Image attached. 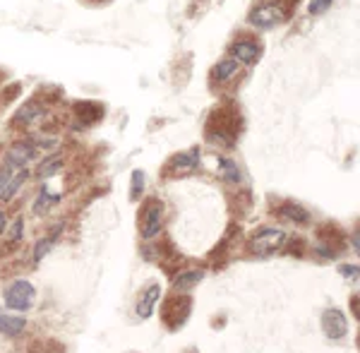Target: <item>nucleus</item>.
I'll return each instance as SVG.
<instances>
[{
    "label": "nucleus",
    "mask_w": 360,
    "mask_h": 353,
    "mask_svg": "<svg viewBox=\"0 0 360 353\" xmlns=\"http://www.w3.org/2000/svg\"><path fill=\"white\" fill-rule=\"evenodd\" d=\"M144 193V173L142 171H135L132 173V188H130V198L132 200H139V195Z\"/></svg>",
    "instance_id": "nucleus-23"
},
{
    "label": "nucleus",
    "mask_w": 360,
    "mask_h": 353,
    "mask_svg": "<svg viewBox=\"0 0 360 353\" xmlns=\"http://www.w3.org/2000/svg\"><path fill=\"white\" fill-rule=\"evenodd\" d=\"M75 111H77V115L84 120V123H94V120H98V115L103 113V108L94 101H82V103H77Z\"/></svg>",
    "instance_id": "nucleus-16"
},
{
    "label": "nucleus",
    "mask_w": 360,
    "mask_h": 353,
    "mask_svg": "<svg viewBox=\"0 0 360 353\" xmlns=\"http://www.w3.org/2000/svg\"><path fill=\"white\" fill-rule=\"evenodd\" d=\"M27 327L25 317H10L5 315V312H0V332L8 334V337H17V334H22Z\"/></svg>",
    "instance_id": "nucleus-12"
},
{
    "label": "nucleus",
    "mask_w": 360,
    "mask_h": 353,
    "mask_svg": "<svg viewBox=\"0 0 360 353\" xmlns=\"http://www.w3.org/2000/svg\"><path fill=\"white\" fill-rule=\"evenodd\" d=\"M10 178H13V169H10V166H3V169H0V193H3L5 185L10 183Z\"/></svg>",
    "instance_id": "nucleus-26"
},
{
    "label": "nucleus",
    "mask_w": 360,
    "mask_h": 353,
    "mask_svg": "<svg viewBox=\"0 0 360 353\" xmlns=\"http://www.w3.org/2000/svg\"><path fill=\"white\" fill-rule=\"evenodd\" d=\"M63 169V159L60 156H53V159H49L46 164L39 166V176L41 178H49V176H53V173H58Z\"/></svg>",
    "instance_id": "nucleus-21"
},
{
    "label": "nucleus",
    "mask_w": 360,
    "mask_h": 353,
    "mask_svg": "<svg viewBox=\"0 0 360 353\" xmlns=\"http://www.w3.org/2000/svg\"><path fill=\"white\" fill-rule=\"evenodd\" d=\"M27 178H29V171H27V169H20L17 173H13V178H10V183L5 185V190H3V193H0V200H5V202L13 200V195L17 193V188H20V185L25 183Z\"/></svg>",
    "instance_id": "nucleus-17"
},
{
    "label": "nucleus",
    "mask_w": 360,
    "mask_h": 353,
    "mask_svg": "<svg viewBox=\"0 0 360 353\" xmlns=\"http://www.w3.org/2000/svg\"><path fill=\"white\" fill-rule=\"evenodd\" d=\"M236 72H238V60H236V58H226V60L217 63L212 77L217 79V82H226V79H231Z\"/></svg>",
    "instance_id": "nucleus-13"
},
{
    "label": "nucleus",
    "mask_w": 360,
    "mask_h": 353,
    "mask_svg": "<svg viewBox=\"0 0 360 353\" xmlns=\"http://www.w3.org/2000/svg\"><path fill=\"white\" fill-rule=\"evenodd\" d=\"M60 202V195H51L49 190H44L41 195H39V200L34 202V214H41V212H49L51 207L58 205Z\"/></svg>",
    "instance_id": "nucleus-18"
},
{
    "label": "nucleus",
    "mask_w": 360,
    "mask_h": 353,
    "mask_svg": "<svg viewBox=\"0 0 360 353\" xmlns=\"http://www.w3.org/2000/svg\"><path fill=\"white\" fill-rule=\"evenodd\" d=\"M22 226H25V222H22V217H17L13 222V226H10V233H8V240L10 243H17L22 238Z\"/></svg>",
    "instance_id": "nucleus-24"
},
{
    "label": "nucleus",
    "mask_w": 360,
    "mask_h": 353,
    "mask_svg": "<svg viewBox=\"0 0 360 353\" xmlns=\"http://www.w3.org/2000/svg\"><path fill=\"white\" fill-rule=\"evenodd\" d=\"M332 3H334V0H312L310 8H307V10H310V15H322L324 10H327Z\"/></svg>",
    "instance_id": "nucleus-25"
},
{
    "label": "nucleus",
    "mask_w": 360,
    "mask_h": 353,
    "mask_svg": "<svg viewBox=\"0 0 360 353\" xmlns=\"http://www.w3.org/2000/svg\"><path fill=\"white\" fill-rule=\"evenodd\" d=\"M278 217L291 219V222H298V224L307 222V212L300 205H293V202H286V205L278 207Z\"/></svg>",
    "instance_id": "nucleus-15"
},
{
    "label": "nucleus",
    "mask_w": 360,
    "mask_h": 353,
    "mask_svg": "<svg viewBox=\"0 0 360 353\" xmlns=\"http://www.w3.org/2000/svg\"><path fill=\"white\" fill-rule=\"evenodd\" d=\"M34 144H25V142H20V144H15L13 149L8 152V164L5 166H10V169H20V166H25L29 159H34Z\"/></svg>",
    "instance_id": "nucleus-10"
},
{
    "label": "nucleus",
    "mask_w": 360,
    "mask_h": 353,
    "mask_svg": "<svg viewBox=\"0 0 360 353\" xmlns=\"http://www.w3.org/2000/svg\"><path fill=\"white\" fill-rule=\"evenodd\" d=\"M5 224H8V217H5V212H0V231H5Z\"/></svg>",
    "instance_id": "nucleus-28"
},
{
    "label": "nucleus",
    "mask_w": 360,
    "mask_h": 353,
    "mask_svg": "<svg viewBox=\"0 0 360 353\" xmlns=\"http://www.w3.org/2000/svg\"><path fill=\"white\" fill-rule=\"evenodd\" d=\"M341 274H344L346 279L356 281L358 279V264H344V267H341Z\"/></svg>",
    "instance_id": "nucleus-27"
},
{
    "label": "nucleus",
    "mask_w": 360,
    "mask_h": 353,
    "mask_svg": "<svg viewBox=\"0 0 360 353\" xmlns=\"http://www.w3.org/2000/svg\"><path fill=\"white\" fill-rule=\"evenodd\" d=\"M34 296H37V291H34V286L25 279L20 281H13L8 288H5L3 298H5V305L13 310H29L34 303Z\"/></svg>",
    "instance_id": "nucleus-3"
},
{
    "label": "nucleus",
    "mask_w": 360,
    "mask_h": 353,
    "mask_svg": "<svg viewBox=\"0 0 360 353\" xmlns=\"http://www.w3.org/2000/svg\"><path fill=\"white\" fill-rule=\"evenodd\" d=\"M283 243H286V233H283L281 229H259L257 233L252 236V248H255V252H259V255L281 250Z\"/></svg>",
    "instance_id": "nucleus-4"
},
{
    "label": "nucleus",
    "mask_w": 360,
    "mask_h": 353,
    "mask_svg": "<svg viewBox=\"0 0 360 353\" xmlns=\"http://www.w3.org/2000/svg\"><path fill=\"white\" fill-rule=\"evenodd\" d=\"M200 166V149H190L178 156H173V169L176 171H193Z\"/></svg>",
    "instance_id": "nucleus-11"
},
{
    "label": "nucleus",
    "mask_w": 360,
    "mask_h": 353,
    "mask_svg": "<svg viewBox=\"0 0 360 353\" xmlns=\"http://www.w3.org/2000/svg\"><path fill=\"white\" fill-rule=\"evenodd\" d=\"M41 115H44V108L39 106V103H27V106L17 113V120H20V123H32V120L41 118Z\"/></svg>",
    "instance_id": "nucleus-20"
},
{
    "label": "nucleus",
    "mask_w": 360,
    "mask_h": 353,
    "mask_svg": "<svg viewBox=\"0 0 360 353\" xmlns=\"http://www.w3.org/2000/svg\"><path fill=\"white\" fill-rule=\"evenodd\" d=\"M221 176L231 183L240 181V171H238V166L231 159H221Z\"/></svg>",
    "instance_id": "nucleus-22"
},
{
    "label": "nucleus",
    "mask_w": 360,
    "mask_h": 353,
    "mask_svg": "<svg viewBox=\"0 0 360 353\" xmlns=\"http://www.w3.org/2000/svg\"><path fill=\"white\" fill-rule=\"evenodd\" d=\"M161 214H164L161 202H149L147 210H144V219H142L144 238H156V236L161 233Z\"/></svg>",
    "instance_id": "nucleus-7"
},
{
    "label": "nucleus",
    "mask_w": 360,
    "mask_h": 353,
    "mask_svg": "<svg viewBox=\"0 0 360 353\" xmlns=\"http://www.w3.org/2000/svg\"><path fill=\"white\" fill-rule=\"evenodd\" d=\"M202 279H205V271L200 269H193V271H183V274L178 276L176 281H173V286H176V291H188V288H193L195 283H200Z\"/></svg>",
    "instance_id": "nucleus-14"
},
{
    "label": "nucleus",
    "mask_w": 360,
    "mask_h": 353,
    "mask_svg": "<svg viewBox=\"0 0 360 353\" xmlns=\"http://www.w3.org/2000/svg\"><path fill=\"white\" fill-rule=\"evenodd\" d=\"M159 298H161V286H159V283H149V286L144 288V293H139V300H137V317L147 320V317L154 312L156 303H159Z\"/></svg>",
    "instance_id": "nucleus-9"
},
{
    "label": "nucleus",
    "mask_w": 360,
    "mask_h": 353,
    "mask_svg": "<svg viewBox=\"0 0 360 353\" xmlns=\"http://www.w3.org/2000/svg\"><path fill=\"white\" fill-rule=\"evenodd\" d=\"M288 3H266V5H259L250 13V22L255 27H262V29H269V27H276L281 22L288 20Z\"/></svg>",
    "instance_id": "nucleus-2"
},
{
    "label": "nucleus",
    "mask_w": 360,
    "mask_h": 353,
    "mask_svg": "<svg viewBox=\"0 0 360 353\" xmlns=\"http://www.w3.org/2000/svg\"><path fill=\"white\" fill-rule=\"evenodd\" d=\"M236 111L233 108H221L212 115V123H209L207 137L212 142H219L224 147H233L236 144Z\"/></svg>",
    "instance_id": "nucleus-1"
},
{
    "label": "nucleus",
    "mask_w": 360,
    "mask_h": 353,
    "mask_svg": "<svg viewBox=\"0 0 360 353\" xmlns=\"http://www.w3.org/2000/svg\"><path fill=\"white\" fill-rule=\"evenodd\" d=\"M190 308H193V300H190L188 296H176V298H171V300H168V303L164 305V322H166V325L171 327V329H178L185 320H188Z\"/></svg>",
    "instance_id": "nucleus-5"
},
{
    "label": "nucleus",
    "mask_w": 360,
    "mask_h": 353,
    "mask_svg": "<svg viewBox=\"0 0 360 353\" xmlns=\"http://www.w3.org/2000/svg\"><path fill=\"white\" fill-rule=\"evenodd\" d=\"M322 332L327 334L329 339H341V337H346V332H348V320H346V315L341 310H324L322 312Z\"/></svg>",
    "instance_id": "nucleus-6"
},
{
    "label": "nucleus",
    "mask_w": 360,
    "mask_h": 353,
    "mask_svg": "<svg viewBox=\"0 0 360 353\" xmlns=\"http://www.w3.org/2000/svg\"><path fill=\"white\" fill-rule=\"evenodd\" d=\"M231 53H233L238 63L252 65L259 58V53H262V46H259V41H252V39H243V41H236L231 46Z\"/></svg>",
    "instance_id": "nucleus-8"
},
{
    "label": "nucleus",
    "mask_w": 360,
    "mask_h": 353,
    "mask_svg": "<svg viewBox=\"0 0 360 353\" xmlns=\"http://www.w3.org/2000/svg\"><path fill=\"white\" fill-rule=\"evenodd\" d=\"M58 231H60V226H58V229H56L53 233H51L46 240H39V245L34 248V259H37V262H41V259L46 257V255H49L51 248L56 245V240H58Z\"/></svg>",
    "instance_id": "nucleus-19"
}]
</instances>
